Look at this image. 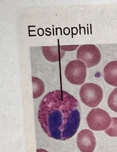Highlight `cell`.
<instances>
[{
  "label": "cell",
  "mask_w": 117,
  "mask_h": 152,
  "mask_svg": "<svg viewBox=\"0 0 117 152\" xmlns=\"http://www.w3.org/2000/svg\"><path fill=\"white\" fill-rule=\"evenodd\" d=\"M78 101L66 91L49 92L41 102L38 120L49 137L65 141L77 133L80 121Z\"/></svg>",
  "instance_id": "6da1fadb"
},
{
  "label": "cell",
  "mask_w": 117,
  "mask_h": 152,
  "mask_svg": "<svg viewBox=\"0 0 117 152\" xmlns=\"http://www.w3.org/2000/svg\"><path fill=\"white\" fill-rule=\"evenodd\" d=\"M80 99L85 105L90 107L98 106L103 98V91L100 86L94 83H86L80 91Z\"/></svg>",
  "instance_id": "7a4b0ae2"
},
{
  "label": "cell",
  "mask_w": 117,
  "mask_h": 152,
  "mask_svg": "<svg viewBox=\"0 0 117 152\" xmlns=\"http://www.w3.org/2000/svg\"><path fill=\"white\" fill-rule=\"evenodd\" d=\"M111 121L112 118L109 114L99 108L92 109L86 118L89 127L95 131L106 130L110 126Z\"/></svg>",
  "instance_id": "3957f363"
},
{
  "label": "cell",
  "mask_w": 117,
  "mask_h": 152,
  "mask_svg": "<svg viewBox=\"0 0 117 152\" xmlns=\"http://www.w3.org/2000/svg\"><path fill=\"white\" fill-rule=\"evenodd\" d=\"M65 74L69 82L73 85H81L86 79V66L80 60H73L66 66Z\"/></svg>",
  "instance_id": "277c9868"
},
{
  "label": "cell",
  "mask_w": 117,
  "mask_h": 152,
  "mask_svg": "<svg viewBox=\"0 0 117 152\" xmlns=\"http://www.w3.org/2000/svg\"><path fill=\"white\" fill-rule=\"evenodd\" d=\"M77 58L83 62L87 68L98 64L101 58V54L97 47L93 45L80 46L77 51Z\"/></svg>",
  "instance_id": "5b68a950"
},
{
  "label": "cell",
  "mask_w": 117,
  "mask_h": 152,
  "mask_svg": "<svg viewBox=\"0 0 117 152\" xmlns=\"http://www.w3.org/2000/svg\"><path fill=\"white\" fill-rule=\"evenodd\" d=\"M77 144L81 152H93L96 146L94 133L88 129L83 130L78 134Z\"/></svg>",
  "instance_id": "8992f818"
},
{
  "label": "cell",
  "mask_w": 117,
  "mask_h": 152,
  "mask_svg": "<svg viewBox=\"0 0 117 152\" xmlns=\"http://www.w3.org/2000/svg\"><path fill=\"white\" fill-rule=\"evenodd\" d=\"M104 79L107 84L112 86H117V60L107 64L103 71Z\"/></svg>",
  "instance_id": "52a82bcc"
},
{
  "label": "cell",
  "mask_w": 117,
  "mask_h": 152,
  "mask_svg": "<svg viewBox=\"0 0 117 152\" xmlns=\"http://www.w3.org/2000/svg\"><path fill=\"white\" fill-rule=\"evenodd\" d=\"M43 53L47 60L52 62L58 61L65 54L60 46L42 47Z\"/></svg>",
  "instance_id": "ba28073f"
},
{
  "label": "cell",
  "mask_w": 117,
  "mask_h": 152,
  "mask_svg": "<svg viewBox=\"0 0 117 152\" xmlns=\"http://www.w3.org/2000/svg\"><path fill=\"white\" fill-rule=\"evenodd\" d=\"M33 98H39L42 96L45 91V85L43 81L37 77H32Z\"/></svg>",
  "instance_id": "9c48e42d"
},
{
  "label": "cell",
  "mask_w": 117,
  "mask_h": 152,
  "mask_svg": "<svg viewBox=\"0 0 117 152\" xmlns=\"http://www.w3.org/2000/svg\"><path fill=\"white\" fill-rule=\"evenodd\" d=\"M107 104L111 110L117 113V88L114 89L109 95Z\"/></svg>",
  "instance_id": "30bf717a"
},
{
  "label": "cell",
  "mask_w": 117,
  "mask_h": 152,
  "mask_svg": "<svg viewBox=\"0 0 117 152\" xmlns=\"http://www.w3.org/2000/svg\"><path fill=\"white\" fill-rule=\"evenodd\" d=\"M105 132L111 137H117V118H112L111 124Z\"/></svg>",
  "instance_id": "8fae6325"
},
{
  "label": "cell",
  "mask_w": 117,
  "mask_h": 152,
  "mask_svg": "<svg viewBox=\"0 0 117 152\" xmlns=\"http://www.w3.org/2000/svg\"><path fill=\"white\" fill-rule=\"evenodd\" d=\"M36 151L37 152H49L44 149H38Z\"/></svg>",
  "instance_id": "7c38bea8"
}]
</instances>
